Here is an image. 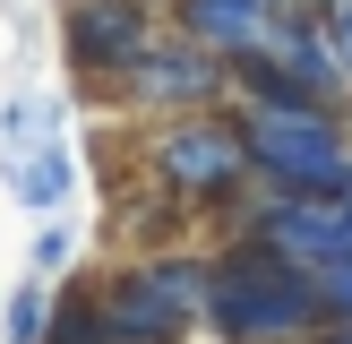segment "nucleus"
<instances>
[{
	"mask_svg": "<svg viewBox=\"0 0 352 344\" xmlns=\"http://www.w3.org/2000/svg\"><path fill=\"white\" fill-rule=\"evenodd\" d=\"M206 336L215 344H318L327 336L318 275L301 258H284L275 241L232 233L215 250V284H206Z\"/></svg>",
	"mask_w": 352,
	"mask_h": 344,
	"instance_id": "nucleus-1",
	"label": "nucleus"
},
{
	"mask_svg": "<svg viewBox=\"0 0 352 344\" xmlns=\"http://www.w3.org/2000/svg\"><path fill=\"white\" fill-rule=\"evenodd\" d=\"M146 164V189L181 215H223L258 189V164H250V129H241V103H206V112H172L146 129L138 147Z\"/></svg>",
	"mask_w": 352,
	"mask_h": 344,
	"instance_id": "nucleus-2",
	"label": "nucleus"
},
{
	"mask_svg": "<svg viewBox=\"0 0 352 344\" xmlns=\"http://www.w3.org/2000/svg\"><path fill=\"white\" fill-rule=\"evenodd\" d=\"M241 129H250L258 189H309V198H344L352 189L344 103H241Z\"/></svg>",
	"mask_w": 352,
	"mask_h": 344,
	"instance_id": "nucleus-3",
	"label": "nucleus"
},
{
	"mask_svg": "<svg viewBox=\"0 0 352 344\" xmlns=\"http://www.w3.org/2000/svg\"><path fill=\"white\" fill-rule=\"evenodd\" d=\"M232 103H352V78L327 43V17L284 9L267 43L250 61H232Z\"/></svg>",
	"mask_w": 352,
	"mask_h": 344,
	"instance_id": "nucleus-4",
	"label": "nucleus"
},
{
	"mask_svg": "<svg viewBox=\"0 0 352 344\" xmlns=\"http://www.w3.org/2000/svg\"><path fill=\"white\" fill-rule=\"evenodd\" d=\"M164 26H172V0H60V52L95 95H112Z\"/></svg>",
	"mask_w": 352,
	"mask_h": 344,
	"instance_id": "nucleus-5",
	"label": "nucleus"
},
{
	"mask_svg": "<svg viewBox=\"0 0 352 344\" xmlns=\"http://www.w3.org/2000/svg\"><path fill=\"white\" fill-rule=\"evenodd\" d=\"M103 103H129V112H146V120L206 112V103H232V61H215L198 34L164 26L146 52H138V69H129V78H120Z\"/></svg>",
	"mask_w": 352,
	"mask_h": 344,
	"instance_id": "nucleus-6",
	"label": "nucleus"
},
{
	"mask_svg": "<svg viewBox=\"0 0 352 344\" xmlns=\"http://www.w3.org/2000/svg\"><path fill=\"white\" fill-rule=\"evenodd\" d=\"M232 233L275 241V250L301 258L309 275L336 267V258H352V215H344V198H309V189H258V198H241V224H232Z\"/></svg>",
	"mask_w": 352,
	"mask_h": 344,
	"instance_id": "nucleus-7",
	"label": "nucleus"
},
{
	"mask_svg": "<svg viewBox=\"0 0 352 344\" xmlns=\"http://www.w3.org/2000/svg\"><path fill=\"white\" fill-rule=\"evenodd\" d=\"M103 327H112V344H189V327H198V310H181L164 284H155L146 258H129V267L103 275Z\"/></svg>",
	"mask_w": 352,
	"mask_h": 344,
	"instance_id": "nucleus-8",
	"label": "nucleus"
},
{
	"mask_svg": "<svg viewBox=\"0 0 352 344\" xmlns=\"http://www.w3.org/2000/svg\"><path fill=\"white\" fill-rule=\"evenodd\" d=\"M275 17H284V0H172V26L198 34L215 61H250L275 34Z\"/></svg>",
	"mask_w": 352,
	"mask_h": 344,
	"instance_id": "nucleus-9",
	"label": "nucleus"
},
{
	"mask_svg": "<svg viewBox=\"0 0 352 344\" xmlns=\"http://www.w3.org/2000/svg\"><path fill=\"white\" fill-rule=\"evenodd\" d=\"M78 189V172H69V147L60 138H34V147L9 155V198L34 206V215H60V198Z\"/></svg>",
	"mask_w": 352,
	"mask_h": 344,
	"instance_id": "nucleus-10",
	"label": "nucleus"
},
{
	"mask_svg": "<svg viewBox=\"0 0 352 344\" xmlns=\"http://www.w3.org/2000/svg\"><path fill=\"white\" fill-rule=\"evenodd\" d=\"M43 344H112V327H103V292L95 284H69L60 301H52Z\"/></svg>",
	"mask_w": 352,
	"mask_h": 344,
	"instance_id": "nucleus-11",
	"label": "nucleus"
},
{
	"mask_svg": "<svg viewBox=\"0 0 352 344\" xmlns=\"http://www.w3.org/2000/svg\"><path fill=\"white\" fill-rule=\"evenodd\" d=\"M52 301H60V292H52L43 275H26V284L9 292V310H0V336H9V344H43V327H52Z\"/></svg>",
	"mask_w": 352,
	"mask_h": 344,
	"instance_id": "nucleus-12",
	"label": "nucleus"
},
{
	"mask_svg": "<svg viewBox=\"0 0 352 344\" xmlns=\"http://www.w3.org/2000/svg\"><path fill=\"white\" fill-rule=\"evenodd\" d=\"M318 301H327V327H352V258L318 267Z\"/></svg>",
	"mask_w": 352,
	"mask_h": 344,
	"instance_id": "nucleus-13",
	"label": "nucleus"
},
{
	"mask_svg": "<svg viewBox=\"0 0 352 344\" xmlns=\"http://www.w3.org/2000/svg\"><path fill=\"white\" fill-rule=\"evenodd\" d=\"M69 258H78V233H69V224H43V233H34V275H60Z\"/></svg>",
	"mask_w": 352,
	"mask_h": 344,
	"instance_id": "nucleus-14",
	"label": "nucleus"
},
{
	"mask_svg": "<svg viewBox=\"0 0 352 344\" xmlns=\"http://www.w3.org/2000/svg\"><path fill=\"white\" fill-rule=\"evenodd\" d=\"M327 43H336V61H344V78H352V0L327 9Z\"/></svg>",
	"mask_w": 352,
	"mask_h": 344,
	"instance_id": "nucleus-15",
	"label": "nucleus"
},
{
	"mask_svg": "<svg viewBox=\"0 0 352 344\" xmlns=\"http://www.w3.org/2000/svg\"><path fill=\"white\" fill-rule=\"evenodd\" d=\"M284 9H309V17H327V9H336V0H284Z\"/></svg>",
	"mask_w": 352,
	"mask_h": 344,
	"instance_id": "nucleus-16",
	"label": "nucleus"
},
{
	"mask_svg": "<svg viewBox=\"0 0 352 344\" xmlns=\"http://www.w3.org/2000/svg\"><path fill=\"white\" fill-rule=\"evenodd\" d=\"M327 336H336V344H352V327H327Z\"/></svg>",
	"mask_w": 352,
	"mask_h": 344,
	"instance_id": "nucleus-17",
	"label": "nucleus"
},
{
	"mask_svg": "<svg viewBox=\"0 0 352 344\" xmlns=\"http://www.w3.org/2000/svg\"><path fill=\"white\" fill-rule=\"evenodd\" d=\"M344 215H352V189H344Z\"/></svg>",
	"mask_w": 352,
	"mask_h": 344,
	"instance_id": "nucleus-18",
	"label": "nucleus"
},
{
	"mask_svg": "<svg viewBox=\"0 0 352 344\" xmlns=\"http://www.w3.org/2000/svg\"><path fill=\"white\" fill-rule=\"evenodd\" d=\"M318 344H336V336H318Z\"/></svg>",
	"mask_w": 352,
	"mask_h": 344,
	"instance_id": "nucleus-19",
	"label": "nucleus"
}]
</instances>
